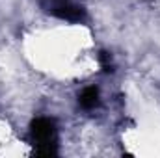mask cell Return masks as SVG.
<instances>
[{
  "label": "cell",
  "mask_w": 160,
  "mask_h": 158,
  "mask_svg": "<svg viewBox=\"0 0 160 158\" xmlns=\"http://www.w3.org/2000/svg\"><path fill=\"white\" fill-rule=\"evenodd\" d=\"M36 156H58V128L48 117H38L30 125Z\"/></svg>",
  "instance_id": "obj_1"
},
{
  "label": "cell",
  "mask_w": 160,
  "mask_h": 158,
  "mask_svg": "<svg viewBox=\"0 0 160 158\" xmlns=\"http://www.w3.org/2000/svg\"><path fill=\"white\" fill-rule=\"evenodd\" d=\"M41 6L54 17L71 21V22H80L86 19L84 7L73 4L71 0H41Z\"/></svg>",
  "instance_id": "obj_2"
},
{
  "label": "cell",
  "mask_w": 160,
  "mask_h": 158,
  "mask_svg": "<svg viewBox=\"0 0 160 158\" xmlns=\"http://www.w3.org/2000/svg\"><path fill=\"white\" fill-rule=\"evenodd\" d=\"M78 102L84 110H95L101 101H99V89L97 87H86L78 97Z\"/></svg>",
  "instance_id": "obj_3"
},
{
  "label": "cell",
  "mask_w": 160,
  "mask_h": 158,
  "mask_svg": "<svg viewBox=\"0 0 160 158\" xmlns=\"http://www.w3.org/2000/svg\"><path fill=\"white\" fill-rule=\"evenodd\" d=\"M99 60H101V65H102V69L106 73H112L114 71V65H112V60H110V54L108 52H101Z\"/></svg>",
  "instance_id": "obj_4"
}]
</instances>
